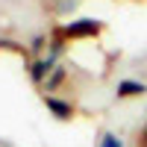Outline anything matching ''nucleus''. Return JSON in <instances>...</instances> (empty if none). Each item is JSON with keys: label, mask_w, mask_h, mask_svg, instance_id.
Listing matches in <instances>:
<instances>
[{"label": "nucleus", "mask_w": 147, "mask_h": 147, "mask_svg": "<svg viewBox=\"0 0 147 147\" xmlns=\"http://www.w3.org/2000/svg\"><path fill=\"white\" fill-rule=\"evenodd\" d=\"M118 97H136V94H144V82H136V80H121L118 82Z\"/></svg>", "instance_id": "20e7f679"}, {"label": "nucleus", "mask_w": 147, "mask_h": 147, "mask_svg": "<svg viewBox=\"0 0 147 147\" xmlns=\"http://www.w3.org/2000/svg\"><path fill=\"white\" fill-rule=\"evenodd\" d=\"M44 103H47V109L56 115V118H71L74 115V109H71V103H65V100H59V97H50V94H44Z\"/></svg>", "instance_id": "7ed1b4c3"}, {"label": "nucleus", "mask_w": 147, "mask_h": 147, "mask_svg": "<svg viewBox=\"0 0 147 147\" xmlns=\"http://www.w3.org/2000/svg\"><path fill=\"white\" fill-rule=\"evenodd\" d=\"M53 68H56V65L50 62V59H35V62L30 65V77H32V82H47V77H50Z\"/></svg>", "instance_id": "f03ea898"}, {"label": "nucleus", "mask_w": 147, "mask_h": 147, "mask_svg": "<svg viewBox=\"0 0 147 147\" xmlns=\"http://www.w3.org/2000/svg\"><path fill=\"white\" fill-rule=\"evenodd\" d=\"M103 27H100V21H94V18H80V21H71L65 24V35H71V38H85V35H97Z\"/></svg>", "instance_id": "f257e3e1"}, {"label": "nucleus", "mask_w": 147, "mask_h": 147, "mask_svg": "<svg viewBox=\"0 0 147 147\" xmlns=\"http://www.w3.org/2000/svg\"><path fill=\"white\" fill-rule=\"evenodd\" d=\"M62 80H65V68H59V65H56V68L50 71V77H47V82H44V85H47V91H53Z\"/></svg>", "instance_id": "39448f33"}, {"label": "nucleus", "mask_w": 147, "mask_h": 147, "mask_svg": "<svg viewBox=\"0 0 147 147\" xmlns=\"http://www.w3.org/2000/svg\"><path fill=\"white\" fill-rule=\"evenodd\" d=\"M97 147H124V141H121L115 132H103V136H100V144H97Z\"/></svg>", "instance_id": "423d86ee"}]
</instances>
